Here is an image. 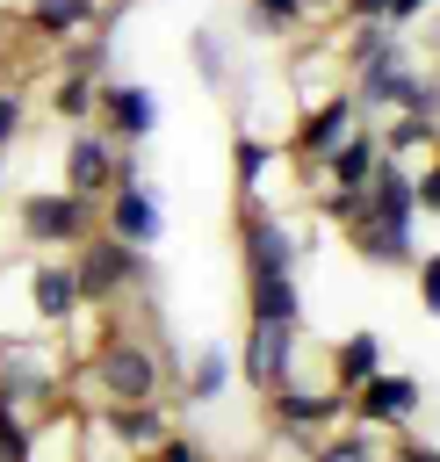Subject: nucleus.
<instances>
[{"label": "nucleus", "instance_id": "obj_16", "mask_svg": "<svg viewBox=\"0 0 440 462\" xmlns=\"http://www.w3.org/2000/svg\"><path fill=\"white\" fill-rule=\"evenodd\" d=\"M375 137H382V152H390V159H404V166L440 152V123H433V116H411V108L375 116Z\"/></svg>", "mask_w": 440, "mask_h": 462}, {"label": "nucleus", "instance_id": "obj_29", "mask_svg": "<svg viewBox=\"0 0 440 462\" xmlns=\"http://www.w3.org/2000/svg\"><path fill=\"white\" fill-rule=\"evenodd\" d=\"M0 195H7V152H0Z\"/></svg>", "mask_w": 440, "mask_h": 462}, {"label": "nucleus", "instance_id": "obj_8", "mask_svg": "<svg viewBox=\"0 0 440 462\" xmlns=\"http://www.w3.org/2000/svg\"><path fill=\"white\" fill-rule=\"evenodd\" d=\"M94 123H101L115 144H144V137L159 130V94H151V87H130V79H101Z\"/></svg>", "mask_w": 440, "mask_h": 462}, {"label": "nucleus", "instance_id": "obj_19", "mask_svg": "<svg viewBox=\"0 0 440 462\" xmlns=\"http://www.w3.org/2000/svg\"><path fill=\"white\" fill-rule=\"evenodd\" d=\"M325 361H332V383H339V390H353L361 375H375V368H382V332H375V325H361V332L332 339V346H325Z\"/></svg>", "mask_w": 440, "mask_h": 462}, {"label": "nucleus", "instance_id": "obj_14", "mask_svg": "<svg viewBox=\"0 0 440 462\" xmlns=\"http://www.w3.org/2000/svg\"><path fill=\"white\" fill-rule=\"evenodd\" d=\"M346 231V245H353V260H368V267H382V274H411V260H418V238L411 231H390V224H375V217H353V224H339Z\"/></svg>", "mask_w": 440, "mask_h": 462}, {"label": "nucleus", "instance_id": "obj_6", "mask_svg": "<svg viewBox=\"0 0 440 462\" xmlns=\"http://www.w3.org/2000/svg\"><path fill=\"white\" fill-rule=\"evenodd\" d=\"M418 411H426V383L404 375V368H390V361L346 390V419H368V426H382V433H404Z\"/></svg>", "mask_w": 440, "mask_h": 462}, {"label": "nucleus", "instance_id": "obj_25", "mask_svg": "<svg viewBox=\"0 0 440 462\" xmlns=\"http://www.w3.org/2000/svg\"><path fill=\"white\" fill-rule=\"evenodd\" d=\"M411 289H418V310L440 318V253H418L411 260Z\"/></svg>", "mask_w": 440, "mask_h": 462}, {"label": "nucleus", "instance_id": "obj_20", "mask_svg": "<svg viewBox=\"0 0 440 462\" xmlns=\"http://www.w3.org/2000/svg\"><path fill=\"white\" fill-rule=\"evenodd\" d=\"M397 51H404V29H397V22H353V29H346V43H339L332 58H339L346 72H361V65L397 58Z\"/></svg>", "mask_w": 440, "mask_h": 462}, {"label": "nucleus", "instance_id": "obj_9", "mask_svg": "<svg viewBox=\"0 0 440 462\" xmlns=\"http://www.w3.org/2000/svg\"><path fill=\"white\" fill-rule=\"evenodd\" d=\"M115 137L101 130V123H72V144H65V188H79V195H108L115 188Z\"/></svg>", "mask_w": 440, "mask_h": 462}, {"label": "nucleus", "instance_id": "obj_5", "mask_svg": "<svg viewBox=\"0 0 440 462\" xmlns=\"http://www.w3.org/2000/svg\"><path fill=\"white\" fill-rule=\"evenodd\" d=\"M260 404H267V419H274L281 448H296V455H317V440H325V433L346 419V390H339V383H332V390L281 383V390H267Z\"/></svg>", "mask_w": 440, "mask_h": 462}, {"label": "nucleus", "instance_id": "obj_2", "mask_svg": "<svg viewBox=\"0 0 440 462\" xmlns=\"http://www.w3.org/2000/svg\"><path fill=\"white\" fill-rule=\"evenodd\" d=\"M72 375H87V383L101 390V404H137V397H159V390H166L159 346L137 339V332H115V325L87 346V368H72Z\"/></svg>", "mask_w": 440, "mask_h": 462}, {"label": "nucleus", "instance_id": "obj_12", "mask_svg": "<svg viewBox=\"0 0 440 462\" xmlns=\"http://www.w3.org/2000/svg\"><path fill=\"white\" fill-rule=\"evenodd\" d=\"M94 419H101L108 440L130 448V455H159L166 433H173V411H166L159 397H137V404H94Z\"/></svg>", "mask_w": 440, "mask_h": 462}, {"label": "nucleus", "instance_id": "obj_21", "mask_svg": "<svg viewBox=\"0 0 440 462\" xmlns=\"http://www.w3.org/2000/svg\"><path fill=\"white\" fill-rule=\"evenodd\" d=\"M231 375H238V368H231V354H224V346H202V354H195V368L180 375V404H216V397L231 390Z\"/></svg>", "mask_w": 440, "mask_h": 462}, {"label": "nucleus", "instance_id": "obj_11", "mask_svg": "<svg viewBox=\"0 0 440 462\" xmlns=\"http://www.w3.org/2000/svg\"><path fill=\"white\" fill-rule=\"evenodd\" d=\"M101 231H115V238H130V245H159L166 209H159V195H151L144 180H115V188L101 195Z\"/></svg>", "mask_w": 440, "mask_h": 462}, {"label": "nucleus", "instance_id": "obj_18", "mask_svg": "<svg viewBox=\"0 0 440 462\" xmlns=\"http://www.w3.org/2000/svg\"><path fill=\"white\" fill-rule=\"evenodd\" d=\"M274 166H289V159H281V144L238 123V130H231V188H238V195H252V188H260Z\"/></svg>", "mask_w": 440, "mask_h": 462}, {"label": "nucleus", "instance_id": "obj_17", "mask_svg": "<svg viewBox=\"0 0 440 462\" xmlns=\"http://www.w3.org/2000/svg\"><path fill=\"white\" fill-rule=\"evenodd\" d=\"M245 318H260V325H303L296 274H245Z\"/></svg>", "mask_w": 440, "mask_h": 462}, {"label": "nucleus", "instance_id": "obj_7", "mask_svg": "<svg viewBox=\"0 0 440 462\" xmlns=\"http://www.w3.org/2000/svg\"><path fill=\"white\" fill-rule=\"evenodd\" d=\"M296 339H303V325H260V318H245V339H238V383H245L252 397L296 383Z\"/></svg>", "mask_w": 440, "mask_h": 462}, {"label": "nucleus", "instance_id": "obj_23", "mask_svg": "<svg viewBox=\"0 0 440 462\" xmlns=\"http://www.w3.org/2000/svg\"><path fill=\"white\" fill-rule=\"evenodd\" d=\"M108 79V72H101ZM101 79L94 72H58V87H50V116L58 123H94V94H101Z\"/></svg>", "mask_w": 440, "mask_h": 462}, {"label": "nucleus", "instance_id": "obj_1", "mask_svg": "<svg viewBox=\"0 0 440 462\" xmlns=\"http://www.w3.org/2000/svg\"><path fill=\"white\" fill-rule=\"evenodd\" d=\"M72 274H79V303H115V296H144V289H159V267H151V245H130V238H115V231H87L72 253Z\"/></svg>", "mask_w": 440, "mask_h": 462}, {"label": "nucleus", "instance_id": "obj_24", "mask_svg": "<svg viewBox=\"0 0 440 462\" xmlns=\"http://www.w3.org/2000/svg\"><path fill=\"white\" fill-rule=\"evenodd\" d=\"M29 455H36V419L14 397H0V462H29Z\"/></svg>", "mask_w": 440, "mask_h": 462}, {"label": "nucleus", "instance_id": "obj_22", "mask_svg": "<svg viewBox=\"0 0 440 462\" xmlns=\"http://www.w3.org/2000/svg\"><path fill=\"white\" fill-rule=\"evenodd\" d=\"M238 14H245L252 36H274V43L310 29V7H303V0H238Z\"/></svg>", "mask_w": 440, "mask_h": 462}, {"label": "nucleus", "instance_id": "obj_10", "mask_svg": "<svg viewBox=\"0 0 440 462\" xmlns=\"http://www.w3.org/2000/svg\"><path fill=\"white\" fill-rule=\"evenodd\" d=\"M353 217H375V224H390V231H411L418 224V195H411V166L404 159H375V173H368V188H361V209Z\"/></svg>", "mask_w": 440, "mask_h": 462}, {"label": "nucleus", "instance_id": "obj_3", "mask_svg": "<svg viewBox=\"0 0 440 462\" xmlns=\"http://www.w3.org/2000/svg\"><path fill=\"white\" fill-rule=\"evenodd\" d=\"M101 224V202L94 195H79V188H29L22 202H14V231H22V245H36V253H72L87 231Z\"/></svg>", "mask_w": 440, "mask_h": 462}, {"label": "nucleus", "instance_id": "obj_27", "mask_svg": "<svg viewBox=\"0 0 440 462\" xmlns=\"http://www.w3.org/2000/svg\"><path fill=\"white\" fill-rule=\"evenodd\" d=\"M22 130H29V101H22V87H0V152L22 144Z\"/></svg>", "mask_w": 440, "mask_h": 462}, {"label": "nucleus", "instance_id": "obj_13", "mask_svg": "<svg viewBox=\"0 0 440 462\" xmlns=\"http://www.w3.org/2000/svg\"><path fill=\"white\" fill-rule=\"evenodd\" d=\"M22 289H29V310L58 332V325H72V310H79V274H72V260L65 253H50V260H36L29 274H22Z\"/></svg>", "mask_w": 440, "mask_h": 462}, {"label": "nucleus", "instance_id": "obj_28", "mask_svg": "<svg viewBox=\"0 0 440 462\" xmlns=\"http://www.w3.org/2000/svg\"><path fill=\"white\" fill-rule=\"evenodd\" d=\"M303 7H310V22H317V14H339V0H303Z\"/></svg>", "mask_w": 440, "mask_h": 462}, {"label": "nucleus", "instance_id": "obj_4", "mask_svg": "<svg viewBox=\"0 0 440 462\" xmlns=\"http://www.w3.org/2000/svg\"><path fill=\"white\" fill-rule=\"evenodd\" d=\"M353 123H368L361 101H353V87H332V94H317V101L296 108V123H289V137H281V159L303 173V188H317V159H325Z\"/></svg>", "mask_w": 440, "mask_h": 462}, {"label": "nucleus", "instance_id": "obj_15", "mask_svg": "<svg viewBox=\"0 0 440 462\" xmlns=\"http://www.w3.org/2000/svg\"><path fill=\"white\" fill-rule=\"evenodd\" d=\"M94 22H101V0H29L22 7V29L36 43H65V36L94 29Z\"/></svg>", "mask_w": 440, "mask_h": 462}, {"label": "nucleus", "instance_id": "obj_26", "mask_svg": "<svg viewBox=\"0 0 440 462\" xmlns=\"http://www.w3.org/2000/svg\"><path fill=\"white\" fill-rule=\"evenodd\" d=\"M188 51H195V65H202V79H209V87H224V79H231V65H224V43H216V29H195V43H188Z\"/></svg>", "mask_w": 440, "mask_h": 462}]
</instances>
